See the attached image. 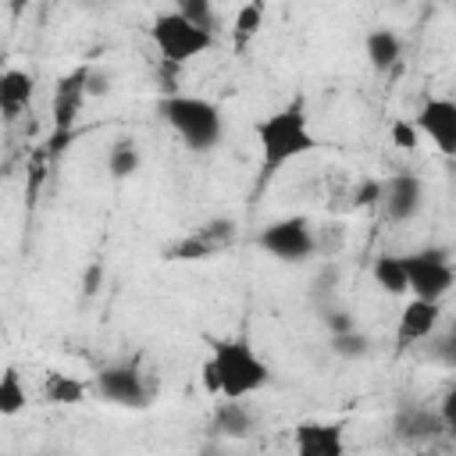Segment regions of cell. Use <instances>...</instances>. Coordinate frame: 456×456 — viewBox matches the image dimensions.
Here are the masks:
<instances>
[{
    "mask_svg": "<svg viewBox=\"0 0 456 456\" xmlns=\"http://www.w3.org/2000/svg\"><path fill=\"white\" fill-rule=\"evenodd\" d=\"M328 349H331V356H338V360H363L367 353H370V338L360 331V328H353V331H338V335H328Z\"/></svg>",
    "mask_w": 456,
    "mask_h": 456,
    "instance_id": "obj_22",
    "label": "cell"
},
{
    "mask_svg": "<svg viewBox=\"0 0 456 456\" xmlns=\"http://www.w3.org/2000/svg\"><path fill=\"white\" fill-rule=\"evenodd\" d=\"M392 435L399 442L420 445V442H435L438 435H445V420L438 413V406H424V403H403L392 413Z\"/></svg>",
    "mask_w": 456,
    "mask_h": 456,
    "instance_id": "obj_11",
    "label": "cell"
},
{
    "mask_svg": "<svg viewBox=\"0 0 456 456\" xmlns=\"http://www.w3.org/2000/svg\"><path fill=\"white\" fill-rule=\"evenodd\" d=\"M353 203H356V207H381V182H378V178L360 182V189H356Z\"/></svg>",
    "mask_w": 456,
    "mask_h": 456,
    "instance_id": "obj_28",
    "label": "cell"
},
{
    "mask_svg": "<svg viewBox=\"0 0 456 456\" xmlns=\"http://www.w3.org/2000/svg\"><path fill=\"white\" fill-rule=\"evenodd\" d=\"M86 89H89V96H103V93H107V75H100V71H93V68H89Z\"/></svg>",
    "mask_w": 456,
    "mask_h": 456,
    "instance_id": "obj_30",
    "label": "cell"
},
{
    "mask_svg": "<svg viewBox=\"0 0 456 456\" xmlns=\"http://www.w3.org/2000/svg\"><path fill=\"white\" fill-rule=\"evenodd\" d=\"M256 249L281 264H306L310 256H317V232H314L310 217L289 214V217L267 221L256 232Z\"/></svg>",
    "mask_w": 456,
    "mask_h": 456,
    "instance_id": "obj_5",
    "label": "cell"
},
{
    "mask_svg": "<svg viewBox=\"0 0 456 456\" xmlns=\"http://www.w3.org/2000/svg\"><path fill=\"white\" fill-rule=\"evenodd\" d=\"M210 431L221 438H246L253 431V410L246 399H217L210 413Z\"/></svg>",
    "mask_w": 456,
    "mask_h": 456,
    "instance_id": "obj_15",
    "label": "cell"
},
{
    "mask_svg": "<svg viewBox=\"0 0 456 456\" xmlns=\"http://www.w3.org/2000/svg\"><path fill=\"white\" fill-rule=\"evenodd\" d=\"M438 321H442V303L410 296L406 306H403V314H399V324H395V342L399 346L424 342V338H431L438 331Z\"/></svg>",
    "mask_w": 456,
    "mask_h": 456,
    "instance_id": "obj_12",
    "label": "cell"
},
{
    "mask_svg": "<svg viewBox=\"0 0 456 456\" xmlns=\"http://www.w3.org/2000/svg\"><path fill=\"white\" fill-rule=\"evenodd\" d=\"M264 18H267V0H246L235 11V21H232V46H235V53H246V46L260 36Z\"/></svg>",
    "mask_w": 456,
    "mask_h": 456,
    "instance_id": "obj_19",
    "label": "cell"
},
{
    "mask_svg": "<svg viewBox=\"0 0 456 456\" xmlns=\"http://www.w3.org/2000/svg\"><path fill=\"white\" fill-rule=\"evenodd\" d=\"M86 78H89V68H75L71 75L61 78V86H57V93H53V121H57V132H68V128H71V121H75L82 100L89 96Z\"/></svg>",
    "mask_w": 456,
    "mask_h": 456,
    "instance_id": "obj_14",
    "label": "cell"
},
{
    "mask_svg": "<svg viewBox=\"0 0 456 456\" xmlns=\"http://www.w3.org/2000/svg\"><path fill=\"white\" fill-rule=\"evenodd\" d=\"M253 139H256V153H260V175L271 178L281 167L296 164L299 157L317 150V132L310 128V114H306V100L292 96L289 103L267 110L264 118L253 121Z\"/></svg>",
    "mask_w": 456,
    "mask_h": 456,
    "instance_id": "obj_1",
    "label": "cell"
},
{
    "mask_svg": "<svg viewBox=\"0 0 456 456\" xmlns=\"http://www.w3.org/2000/svg\"><path fill=\"white\" fill-rule=\"evenodd\" d=\"M424 207V182L413 171H395L392 178H381V210L388 221L406 224Z\"/></svg>",
    "mask_w": 456,
    "mask_h": 456,
    "instance_id": "obj_10",
    "label": "cell"
},
{
    "mask_svg": "<svg viewBox=\"0 0 456 456\" xmlns=\"http://www.w3.org/2000/svg\"><path fill=\"white\" fill-rule=\"evenodd\" d=\"M417 139H420V132H417L413 121H392V142H395L399 150H413Z\"/></svg>",
    "mask_w": 456,
    "mask_h": 456,
    "instance_id": "obj_27",
    "label": "cell"
},
{
    "mask_svg": "<svg viewBox=\"0 0 456 456\" xmlns=\"http://www.w3.org/2000/svg\"><path fill=\"white\" fill-rule=\"evenodd\" d=\"M171 7H175L178 14H185L189 21H196L200 28H207V32L217 36L221 21H217V7H214V0H171Z\"/></svg>",
    "mask_w": 456,
    "mask_h": 456,
    "instance_id": "obj_23",
    "label": "cell"
},
{
    "mask_svg": "<svg viewBox=\"0 0 456 456\" xmlns=\"http://www.w3.org/2000/svg\"><path fill=\"white\" fill-rule=\"evenodd\" d=\"M413 125L442 157H456V100L449 96L424 100L420 110L413 114Z\"/></svg>",
    "mask_w": 456,
    "mask_h": 456,
    "instance_id": "obj_8",
    "label": "cell"
},
{
    "mask_svg": "<svg viewBox=\"0 0 456 456\" xmlns=\"http://www.w3.org/2000/svg\"><path fill=\"white\" fill-rule=\"evenodd\" d=\"M292 445L299 456H342L346 452V431H342V424L299 420L292 431Z\"/></svg>",
    "mask_w": 456,
    "mask_h": 456,
    "instance_id": "obj_13",
    "label": "cell"
},
{
    "mask_svg": "<svg viewBox=\"0 0 456 456\" xmlns=\"http://www.w3.org/2000/svg\"><path fill=\"white\" fill-rule=\"evenodd\" d=\"M93 392L103 403H114V406H125V410H142L153 395V388L142 378L139 360H121V363H107L103 370H96Z\"/></svg>",
    "mask_w": 456,
    "mask_h": 456,
    "instance_id": "obj_7",
    "label": "cell"
},
{
    "mask_svg": "<svg viewBox=\"0 0 456 456\" xmlns=\"http://www.w3.org/2000/svg\"><path fill=\"white\" fill-rule=\"evenodd\" d=\"M438 413H442V420H445V431H449V435H456V381H452V385L442 392Z\"/></svg>",
    "mask_w": 456,
    "mask_h": 456,
    "instance_id": "obj_29",
    "label": "cell"
},
{
    "mask_svg": "<svg viewBox=\"0 0 456 456\" xmlns=\"http://www.w3.org/2000/svg\"><path fill=\"white\" fill-rule=\"evenodd\" d=\"M363 53L374 71H392L403 61V39L392 28H370L363 39Z\"/></svg>",
    "mask_w": 456,
    "mask_h": 456,
    "instance_id": "obj_18",
    "label": "cell"
},
{
    "mask_svg": "<svg viewBox=\"0 0 456 456\" xmlns=\"http://www.w3.org/2000/svg\"><path fill=\"white\" fill-rule=\"evenodd\" d=\"M157 114L160 121L196 153H207L221 142L224 132V118L221 107L207 96H185V93H167L157 100Z\"/></svg>",
    "mask_w": 456,
    "mask_h": 456,
    "instance_id": "obj_3",
    "label": "cell"
},
{
    "mask_svg": "<svg viewBox=\"0 0 456 456\" xmlns=\"http://www.w3.org/2000/svg\"><path fill=\"white\" fill-rule=\"evenodd\" d=\"M150 39H153V50L160 53L164 64H189L192 57L207 53L217 46V36L200 28L196 21H189L185 14H178L175 7L171 11H160L153 21H150Z\"/></svg>",
    "mask_w": 456,
    "mask_h": 456,
    "instance_id": "obj_4",
    "label": "cell"
},
{
    "mask_svg": "<svg viewBox=\"0 0 456 456\" xmlns=\"http://www.w3.org/2000/svg\"><path fill=\"white\" fill-rule=\"evenodd\" d=\"M86 392H89V385L82 378L64 374V370H50L46 381H43V399L57 403V406H75V403L86 399Z\"/></svg>",
    "mask_w": 456,
    "mask_h": 456,
    "instance_id": "obj_20",
    "label": "cell"
},
{
    "mask_svg": "<svg viewBox=\"0 0 456 456\" xmlns=\"http://www.w3.org/2000/svg\"><path fill=\"white\" fill-rule=\"evenodd\" d=\"M232 242H235V224L224 221V217H217V221H210V224L182 235L178 242H171L164 249V260H178V264L182 260H210L221 249H228Z\"/></svg>",
    "mask_w": 456,
    "mask_h": 456,
    "instance_id": "obj_9",
    "label": "cell"
},
{
    "mask_svg": "<svg viewBox=\"0 0 456 456\" xmlns=\"http://www.w3.org/2000/svg\"><path fill=\"white\" fill-rule=\"evenodd\" d=\"M28 406V388L18 367H4L0 374V417H18Z\"/></svg>",
    "mask_w": 456,
    "mask_h": 456,
    "instance_id": "obj_21",
    "label": "cell"
},
{
    "mask_svg": "<svg viewBox=\"0 0 456 456\" xmlns=\"http://www.w3.org/2000/svg\"><path fill=\"white\" fill-rule=\"evenodd\" d=\"M203 385L221 399H249L271 385V367L246 338H214L203 360Z\"/></svg>",
    "mask_w": 456,
    "mask_h": 456,
    "instance_id": "obj_2",
    "label": "cell"
},
{
    "mask_svg": "<svg viewBox=\"0 0 456 456\" xmlns=\"http://www.w3.org/2000/svg\"><path fill=\"white\" fill-rule=\"evenodd\" d=\"M370 278L385 296H410V274H406V256L403 253H381L370 264Z\"/></svg>",
    "mask_w": 456,
    "mask_h": 456,
    "instance_id": "obj_17",
    "label": "cell"
},
{
    "mask_svg": "<svg viewBox=\"0 0 456 456\" xmlns=\"http://www.w3.org/2000/svg\"><path fill=\"white\" fill-rule=\"evenodd\" d=\"M139 150L125 139V142H118L114 150H110V157H107V171L114 175V178H128V175H135L139 171Z\"/></svg>",
    "mask_w": 456,
    "mask_h": 456,
    "instance_id": "obj_24",
    "label": "cell"
},
{
    "mask_svg": "<svg viewBox=\"0 0 456 456\" xmlns=\"http://www.w3.org/2000/svg\"><path fill=\"white\" fill-rule=\"evenodd\" d=\"M28 103H32V75L21 71V68H7L0 75V114H4V121H18Z\"/></svg>",
    "mask_w": 456,
    "mask_h": 456,
    "instance_id": "obj_16",
    "label": "cell"
},
{
    "mask_svg": "<svg viewBox=\"0 0 456 456\" xmlns=\"http://www.w3.org/2000/svg\"><path fill=\"white\" fill-rule=\"evenodd\" d=\"M317 314H321V321H324L328 335H338V331H353V328H356V317L349 314V306H346L342 299L321 303V306H317Z\"/></svg>",
    "mask_w": 456,
    "mask_h": 456,
    "instance_id": "obj_25",
    "label": "cell"
},
{
    "mask_svg": "<svg viewBox=\"0 0 456 456\" xmlns=\"http://www.w3.org/2000/svg\"><path fill=\"white\" fill-rule=\"evenodd\" d=\"M431 360L456 370V324H452L449 331H442V335L431 342Z\"/></svg>",
    "mask_w": 456,
    "mask_h": 456,
    "instance_id": "obj_26",
    "label": "cell"
},
{
    "mask_svg": "<svg viewBox=\"0 0 456 456\" xmlns=\"http://www.w3.org/2000/svg\"><path fill=\"white\" fill-rule=\"evenodd\" d=\"M403 256H406V274H410V296L442 303L452 292L456 267L449 260V249H442V246H420V249L403 253Z\"/></svg>",
    "mask_w": 456,
    "mask_h": 456,
    "instance_id": "obj_6",
    "label": "cell"
}]
</instances>
